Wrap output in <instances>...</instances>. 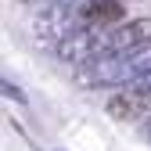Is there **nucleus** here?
Listing matches in <instances>:
<instances>
[{
  "label": "nucleus",
  "instance_id": "obj_1",
  "mask_svg": "<svg viewBox=\"0 0 151 151\" xmlns=\"http://www.w3.org/2000/svg\"><path fill=\"white\" fill-rule=\"evenodd\" d=\"M101 54H108V36H101L97 29H79L58 40V58L72 65H83L86 58H101Z\"/></svg>",
  "mask_w": 151,
  "mask_h": 151
},
{
  "label": "nucleus",
  "instance_id": "obj_2",
  "mask_svg": "<svg viewBox=\"0 0 151 151\" xmlns=\"http://www.w3.org/2000/svg\"><path fill=\"white\" fill-rule=\"evenodd\" d=\"M147 43H151V18H137V22H126L119 29H111L108 54H133Z\"/></svg>",
  "mask_w": 151,
  "mask_h": 151
},
{
  "label": "nucleus",
  "instance_id": "obj_3",
  "mask_svg": "<svg viewBox=\"0 0 151 151\" xmlns=\"http://www.w3.org/2000/svg\"><path fill=\"white\" fill-rule=\"evenodd\" d=\"M76 18L86 25V29H111L122 22V4L119 0H86V4L76 11Z\"/></svg>",
  "mask_w": 151,
  "mask_h": 151
},
{
  "label": "nucleus",
  "instance_id": "obj_4",
  "mask_svg": "<svg viewBox=\"0 0 151 151\" xmlns=\"http://www.w3.org/2000/svg\"><path fill=\"white\" fill-rule=\"evenodd\" d=\"M147 108H151V93H144V90H126V93H115V97L108 101V115L119 119V122H137Z\"/></svg>",
  "mask_w": 151,
  "mask_h": 151
}]
</instances>
